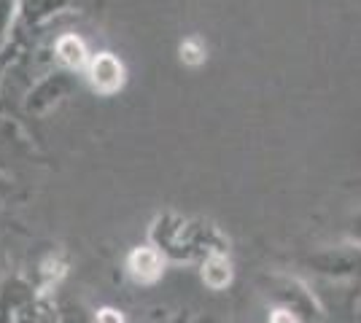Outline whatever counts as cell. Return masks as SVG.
I'll return each instance as SVG.
<instances>
[{
	"mask_svg": "<svg viewBox=\"0 0 361 323\" xmlns=\"http://www.w3.org/2000/svg\"><path fill=\"white\" fill-rule=\"evenodd\" d=\"M305 264L313 275H321L326 280H353L361 275V248H324V251L310 253Z\"/></svg>",
	"mask_w": 361,
	"mask_h": 323,
	"instance_id": "obj_1",
	"label": "cell"
},
{
	"mask_svg": "<svg viewBox=\"0 0 361 323\" xmlns=\"http://www.w3.org/2000/svg\"><path fill=\"white\" fill-rule=\"evenodd\" d=\"M127 272L140 286H151V283H157L162 277V272H165V256L157 248L140 246L135 251H130V256H127Z\"/></svg>",
	"mask_w": 361,
	"mask_h": 323,
	"instance_id": "obj_2",
	"label": "cell"
},
{
	"mask_svg": "<svg viewBox=\"0 0 361 323\" xmlns=\"http://www.w3.org/2000/svg\"><path fill=\"white\" fill-rule=\"evenodd\" d=\"M235 277V270H232V262L221 248L216 251H208L205 253V262H202V283L211 289V291H224L226 286L232 283Z\"/></svg>",
	"mask_w": 361,
	"mask_h": 323,
	"instance_id": "obj_3",
	"label": "cell"
},
{
	"mask_svg": "<svg viewBox=\"0 0 361 323\" xmlns=\"http://www.w3.org/2000/svg\"><path fill=\"white\" fill-rule=\"evenodd\" d=\"M92 84L100 89V92H116L124 81V68L116 57L111 54H100L92 62Z\"/></svg>",
	"mask_w": 361,
	"mask_h": 323,
	"instance_id": "obj_4",
	"label": "cell"
},
{
	"mask_svg": "<svg viewBox=\"0 0 361 323\" xmlns=\"http://www.w3.org/2000/svg\"><path fill=\"white\" fill-rule=\"evenodd\" d=\"M57 54L62 62H68L71 68H81L87 62V49L84 44L75 38V35H65L60 44H57Z\"/></svg>",
	"mask_w": 361,
	"mask_h": 323,
	"instance_id": "obj_5",
	"label": "cell"
},
{
	"mask_svg": "<svg viewBox=\"0 0 361 323\" xmlns=\"http://www.w3.org/2000/svg\"><path fill=\"white\" fill-rule=\"evenodd\" d=\"M180 60L186 62V65H202L205 62V44L200 41V38H186L183 44H180Z\"/></svg>",
	"mask_w": 361,
	"mask_h": 323,
	"instance_id": "obj_6",
	"label": "cell"
},
{
	"mask_svg": "<svg viewBox=\"0 0 361 323\" xmlns=\"http://www.w3.org/2000/svg\"><path fill=\"white\" fill-rule=\"evenodd\" d=\"M267 323H305L300 312H294L291 308H283V305H272L270 315H267Z\"/></svg>",
	"mask_w": 361,
	"mask_h": 323,
	"instance_id": "obj_7",
	"label": "cell"
},
{
	"mask_svg": "<svg viewBox=\"0 0 361 323\" xmlns=\"http://www.w3.org/2000/svg\"><path fill=\"white\" fill-rule=\"evenodd\" d=\"M94 323H127L124 312L116 308H100L94 315Z\"/></svg>",
	"mask_w": 361,
	"mask_h": 323,
	"instance_id": "obj_8",
	"label": "cell"
},
{
	"mask_svg": "<svg viewBox=\"0 0 361 323\" xmlns=\"http://www.w3.org/2000/svg\"><path fill=\"white\" fill-rule=\"evenodd\" d=\"M348 240H350V246H359L361 248V210L353 218H350V224H348Z\"/></svg>",
	"mask_w": 361,
	"mask_h": 323,
	"instance_id": "obj_9",
	"label": "cell"
}]
</instances>
